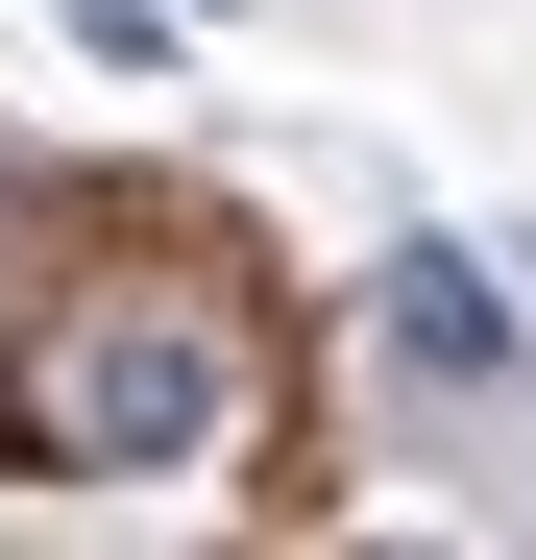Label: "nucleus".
I'll return each mask as SVG.
<instances>
[{
	"mask_svg": "<svg viewBox=\"0 0 536 560\" xmlns=\"http://www.w3.org/2000/svg\"><path fill=\"white\" fill-rule=\"evenodd\" d=\"M512 268H536V244H512Z\"/></svg>",
	"mask_w": 536,
	"mask_h": 560,
	"instance_id": "obj_3",
	"label": "nucleus"
},
{
	"mask_svg": "<svg viewBox=\"0 0 536 560\" xmlns=\"http://www.w3.org/2000/svg\"><path fill=\"white\" fill-rule=\"evenodd\" d=\"M366 317H391V365H415V390H464V415L512 390V268H464V244H415L391 293H366Z\"/></svg>",
	"mask_w": 536,
	"mask_h": 560,
	"instance_id": "obj_2",
	"label": "nucleus"
},
{
	"mask_svg": "<svg viewBox=\"0 0 536 560\" xmlns=\"http://www.w3.org/2000/svg\"><path fill=\"white\" fill-rule=\"evenodd\" d=\"M196 439H220V317H73L0 365V463H49V488H147Z\"/></svg>",
	"mask_w": 536,
	"mask_h": 560,
	"instance_id": "obj_1",
	"label": "nucleus"
}]
</instances>
